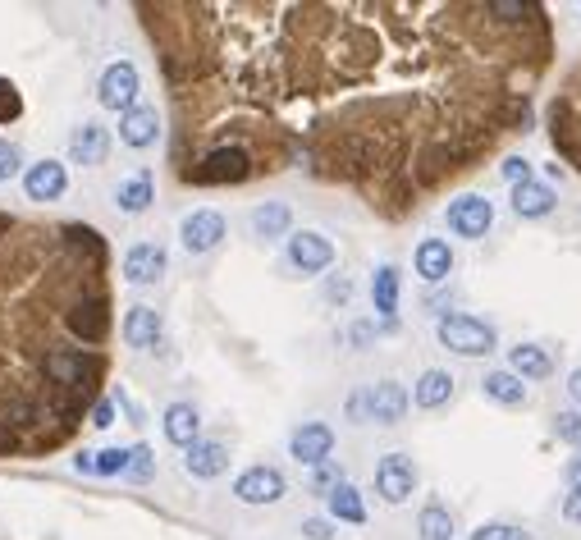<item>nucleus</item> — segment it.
<instances>
[{
  "mask_svg": "<svg viewBox=\"0 0 581 540\" xmlns=\"http://www.w3.org/2000/svg\"><path fill=\"white\" fill-rule=\"evenodd\" d=\"M138 14L183 184L298 165L385 220L527 133L554 65L536 0H161Z\"/></svg>",
  "mask_w": 581,
  "mask_h": 540,
  "instance_id": "f257e3e1",
  "label": "nucleus"
},
{
  "mask_svg": "<svg viewBox=\"0 0 581 540\" xmlns=\"http://www.w3.org/2000/svg\"><path fill=\"white\" fill-rule=\"evenodd\" d=\"M110 248L78 220L0 211V458H46L110 371Z\"/></svg>",
  "mask_w": 581,
  "mask_h": 540,
  "instance_id": "f03ea898",
  "label": "nucleus"
},
{
  "mask_svg": "<svg viewBox=\"0 0 581 540\" xmlns=\"http://www.w3.org/2000/svg\"><path fill=\"white\" fill-rule=\"evenodd\" d=\"M545 124L554 152L581 174V65H572L568 78L559 83V92H554V101L545 110Z\"/></svg>",
  "mask_w": 581,
  "mask_h": 540,
  "instance_id": "7ed1b4c3",
  "label": "nucleus"
},
{
  "mask_svg": "<svg viewBox=\"0 0 581 540\" xmlns=\"http://www.w3.org/2000/svg\"><path fill=\"white\" fill-rule=\"evenodd\" d=\"M435 339H440L449 353H458V357H490L499 348L495 325L481 321V316H472V312L440 316V321H435Z\"/></svg>",
  "mask_w": 581,
  "mask_h": 540,
  "instance_id": "20e7f679",
  "label": "nucleus"
},
{
  "mask_svg": "<svg viewBox=\"0 0 581 540\" xmlns=\"http://www.w3.org/2000/svg\"><path fill=\"white\" fill-rule=\"evenodd\" d=\"M444 220H449L453 238L476 243V238H485V234H490V225H495V202L481 197V193H463V197H453V202H449Z\"/></svg>",
  "mask_w": 581,
  "mask_h": 540,
  "instance_id": "39448f33",
  "label": "nucleus"
},
{
  "mask_svg": "<svg viewBox=\"0 0 581 540\" xmlns=\"http://www.w3.org/2000/svg\"><path fill=\"white\" fill-rule=\"evenodd\" d=\"M284 257L298 275H321V270L334 266V243L321 229H293L289 243H284Z\"/></svg>",
  "mask_w": 581,
  "mask_h": 540,
  "instance_id": "423d86ee",
  "label": "nucleus"
},
{
  "mask_svg": "<svg viewBox=\"0 0 581 540\" xmlns=\"http://www.w3.org/2000/svg\"><path fill=\"white\" fill-rule=\"evenodd\" d=\"M229 234L225 216L220 211H211V206H197V211H188L179 225V243L188 257H206V252H216L220 248V238Z\"/></svg>",
  "mask_w": 581,
  "mask_h": 540,
  "instance_id": "0eeeda50",
  "label": "nucleus"
},
{
  "mask_svg": "<svg viewBox=\"0 0 581 540\" xmlns=\"http://www.w3.org/2000/svg\"><path fill=\"white\" fill-rule=\"evenodd\" d=\"M138 92H142V78H138V65H133V60H115L97 83V101L106 110H119V115H129V110L138 106Z\"/></svg>",
  "mask_w": 581,
  "mask_h": 540,
  "instance_id": "6e6552de",
  "label": "nucleus"
},
{
  "mask_svg": "<svg viewBox=\"0 0 581 540\" xmlns=\"http://www.w3.org/2000/svg\"><path fill=\"white\" fill-rule=\"evenodd\" d=\"M417 490V463L408 454H385L376 463V495L385 504H408Z\"/></svg>",
  "mask_w": 581,
  "mask_h": 540,
  "instance_id": "1a4fd4ad",
  "label": "nucleus"
},
{
  "mask_svg": "<svg viewBox=\"0 0 581 540\" xmlns=\"http://www.w3.org/2000/svg\"><path fill=\"white\" fill-rule=\"evenodd\" d=\"M289 495V481H284L280 467H248V472L234 481V499L238 504H280V499Z\"/></svg>",
  "mask_w": 581,
  "mask_h": 540,
  "instance_id": "9d476101",
  "label": "nucleus"
},
{
  "mask_svg": "<svg viewBox=\"0 0 581 540\" xmlns=\"http://www.w3.org/2000/svg\"><path fill=\"white\" fill-rule=\"evenodd\" d=\"M362 399H366V422H376V426H399L403 412H408V403H412L408 389H403L399 380H380V385H366Z\"/></svg>",
  "mask_w": 581,
  "mask_h": 540,
  "instance_id": "9b49d317",
  "label": "nucleus"
},
{
  "mask_svg": "<svg viewBox=\"0 0 581 540\" xmlns=\"http://www.w3.org/2000/svg\"><path fill=\"white\" fill-rule=\"evenodd\" d=\"M289 454L298 458L302 467L330 463V454H334V426L330 422H302L298 431L289 435Z\"/></svg>",
  "mask_w": 581,
  "mask_h": 540,
  "instance_id": "f8f14e48",
  "label": "nucleus"
},
{
  "mask_svg": "<svg viewBox=\"0 0 581 540\" xmlns=\"http://www.w3.org/2000/svg\"><path fill=\"white\" fill-rule=\"evenodd\" d=\"M119 270H124V280H129V284H156L165 270H170V257H165L161 243L142 238V243H133V248L124 252Z\"/></svg>",
  "mask_w": 581,
  "mask_h": 540,
  "instance_id": "ddd939ff",
  "label": "nucleus"
},
{
  "mask_svg": "<svg viewBox=\"0 0 581 540\" xmlns=\"http://www.w3.org/2000/svg\"><path fill=\"white\" fill-rule=\"evenodd\" d=\"M106 156H110V129L106 124L87 119V124H78V129L69 133V161L74 165L97 170V165H106Z\"/></svg>",
  "mask_w": 581,
  "mask_h": 540,
  "instance_id": "4468645a",
  "label": "nucleus"
},
{
  "mask_svg": "<svg viewBox=\"0 0 581 540\" xmlns=\"http://www.w3.org/2000/svg\"><path fill=\"white\" fill-rule=\"evenodd\" d=\"M119 339L129 348H138V353H147V348H156L165 339V321H161V312L156 307H129L124 312V321H119Z\"/></svg>",
  "mask_w": 581,
  "mask_h": 540,
  "instance_id": "2eb2a0df",
  "label": "nucleus"
},
{
  "mask_svg": "<svg viewBox=\"0 0 581 540\" xmlns=\"http://www.w3.org/2000/svg\"><path fill=\"white\" fill-rule=\"evenodd\" d=\"M69 188V170L60 161H37L23 170V193H28V202H60Z\"/></svg>",
  "mask_w": 581,
  "mask_h": 540,
  "instance_id": "dca6fc26",
  "label": "nucleus"
},
{
  "mask_svg": "<svg viewBox=\"0 0 581 540\" xmlns=\"http://www.w3.org/2000/svg\"><path fill=\"white\" fill-rule=\"evenodd\" d=\"M161 115H156V106H133L129 115H119V142L124 147H133V152H147V147H156L161 142Z\"/></svg>",
  "mask_w": 581,
  "mask_h": 540,
  "instance_id": "f3484780",
  "label": "nucleus"
},
{
  "mask_svg": "<svg viewBox=\"0 0 581 540\" xmlns=\"http://www.w3.org/2000/svg\"><path fill=\"white\" fill-rule=\"evenodd\" d=\"M225 467H229L225 440H197L193 449H183V472L197 476V481H216Z\"/></svg>",
  "mask_w": 581,
  "mask_h": 540,
  "instance_id": "a211bd4d",
  "label": "nucleus"
},
{
  "mask_svg": "<svg viewBox=\"0 0 581 540\" xmlns=\"http://www.w3.org/2000/svg\"><path fill=\"white\" fill-rule=\"evenodd\" d=\"M412 266L426 284H444L453 275V248L444 238H421L417 252H412Z\"/></svg>",
  "mask_w": 581,
  "mask_h": 540,
  "instance_id": "6ab92c4d",
  "label": "nucleus"
},
{
  "mask_svg": "<svg viewBox=\"0 0 581 540\" xmlns=\"http://www.w3.org/2000/svg\"><path fill=\"white\" fill-rule=\"evenodd\" d=\"M151 202H156V174L151 170H133L129 179L115 184V206L124 216H142Z\"/></svg>",
  "mask_w": 581,
  "mask_h": 540,
  "instance_id": "aec40b11",
  "label": "nucleus"
},
{
  "mask_svg": "<svg viewBox=\"0 0 581 540\" xmlns=\"http://www.w3.org/2000/svg\"><path fill=\"white\" fill-rule=\"evenodd\" d=\"M399 266H380L376 275H371V303H376V316L380 321L389 325V330H394V325H399Z\"/></svg>",
  "mask_w": 581,
  "mask_h": 540,
  "instance_id": "412c9836",
  "label": "nucleus"
},
{
  "mask_svg": "<svg viewBox=\"0 0 581 540\" xmlns=\"http://www.w3.org/2000/svg\"><path fill=\"white\" fill-rule=\"evenodd\" d=\"M554 206H559V193L549 184H540V179L513 188V216H522V220H545V216H554Z\"/></svg>",
  "mask_w": 581,
  "mask_h": 540,
  "instance_id": "4be33fe9",
  "label": "nucleus"
},
{
  "mask_svg": "<svg viewBox=\"0 0 581 540\" xmlns=\"http://www.w3.org/2000/svg\"><path fill=\"white\" fill-rule=\"evenodd\" d=\"M165 440L179 444V449H193L197 440H202V417H197L193 403H170L165 408V422H161Z\"/></svg>",
  "mask_w": 581,
  "mask_h": 540,
  "instance_id": "5701e85b",
  "label": "nucleus"
},
{
  "mask_svg": "<svg viewBox=\"0 0 581 540\" xmlns=\"http://www.w3.org/2000/svg\"><path fill=\"white\" fill-rule=\"evenodd\" d=\"M508 371L522 380H549L554 376V353L540 344H513L508 348Z\"/></svg>",
  "mask_w": 581,
  "mask_h": 540,
  "instance_id": "b1692460",
  "label": "nucleus"
},
{
  "mask_svg": "<svg viewBox=\"0 0 581 540\" xmlns=\"http://www.w3.org/2000/svg\"><path fill=\"white\" fill-rule=\"evenodd\" d=\"M481 394L490 403H499V408H522L527 403V380L513 376V371H485Z\"/></svg>",
  "mask_w": 581,
  "mask_h": 540,
  "instance_id": "393cba45",
  "label": "nucleus"
},
{
  "mask_svg": "<svg viewBox=\"0 0 581 540\" xmlns=\"http://www.w3.org/2000/svg\"><path fill=\"white\" fill-rule=\"evenodd\" d=\"M248 225H252L257 238H289L293 211H289V202H257L252 206V216H248Z\"/></svg>",
  "mask_w": 581,
  "mask_h": 540,
  "instance_id": "a878e982",
  "label": "nucleus"
},
{
  "mask_svg": "<svg viewBox=\"0 0 581 540\" xmlns=\"http://www.w3.org/2000/svg\"><path fill=\"white\" fill-rule=\"evenodd\" d=\"M449 399H453V376H449V371H440V367L421 371L417 389H412V403H417L421 412H435V408H444Z\"/></svg>",
  "mask_w": 581,
  "mask_h": 540,
  "instance_id": "bb28decb",
  "label": "nucleus"
},
{
  "mask_svg": "<svg viewBox=\"0 0 581 540\" xmlns=\"http://www.w3.org/2000/svg\"><path fill=\"white\" fill-rule=\"evenodd\" d=\"M325 504H330V518H334V522H353V527H362V522H366V504H362V495H357V490L348 486V481H344L339 490H334V495L325 499Z\"/></svg>",
  "mask_w": 581,
  "mask_h": 540,
  "instance_id": "cd10ccee",
  "label": "nucleus"
},
{
  "mask_svg": "<svg viewBox=\"0 0 581 540\" xmlns=\"http://www.w3.org/2000/svg\"><path fill=\"white\" fill-rule=\"evenodd\" d=\"M417 531L421 540H453V513L444 504H426L417 513Z\"/></svg>",
  "mask_w": 581,
  "mask_h": 540,
  "instance_id": "c85d7f7f",
  "label": "nucleus"
},
{
  "mask_svg": "<svg viewBox=\"0 0 581 540\" xmlns=\"http://www.w3.org/2000/svg\"><path fill=\"white\" fill-rule=\"evenodd\" d=\"M472 540H536L531 531H522L517 522H481L472 531Z\"/></svg>",
  "mask_w": 581,
  "mask_h": 540,
  "instance_id": "c756f323",
  "label": "nucleus"
},
{
  "mask_svg": "<svg viewBox=\"0 0 581 540\" xmlns=\"http://www.w3.org/2000/svg\"><path fill=\"white\" fill-rule=\"evenodd\" d=\"M23 115V97H19V87L10 83V78L0 74V129L5 124H14V119Z\"/></svg>",
  "mask_w": 581,
  "mask_h": 540,
  "instance_id": "7c9ffc66",
  "label": "nucleus"
},
{
  "mask_svg": "<svg viewBox=\"0 0 581 540\" xmlns=\"http://www.w3.org/2000/svg\"><path fill=\"white\" fill-rule=\"evenodd\" d=\"M339 486H344V472H339V463H334V458H330V463H321V467H312V490H316V495L330 499Z\"/></svg>",
  "mask_w": 581,
  "mask_h": 540,
  "instance_id": "2f4dec72",
  "label": "nucleus"
},
{
  "mask_svg": "<svg viewBox=\"0 0 581 540\" xmlns=\"http://www.w3.org/2000/svg\"><path fill=\"white\" fill-rule=\"evenodd\" d=\"M554 435H559L563 444H572V449H581V412L577 408L554 412Z\"/></svg>",
  "mask_w": 581,
  "mask_h": 540,
  "instance_id": "473e14b6",
  "label": "nucleus"
},
{
  "mask_svg": "<svg viewBox=\"0 0 581 540\" xmlns=\"http://www.w3.org/2000/svg\"><path fill=\"white\" fill-rule=\"evenodd\" d=\"M133 449H101L97 454V476H129Z\"/></svg>",
  "mask_w": 581,
  "mask_h": 540,
  "instance_id": "72a5a7b5",
  "label": "nucleus"
},
{
  "mask_svg": "<svg viewBox=\"0 0 581 540\" xmlns=\"http://www.w3.org/2000/svg\"><path fill=\"white\" fill-rule=\"evenodd\" d=\"M14 174H23V152H19V142L0 138V184H10Z\"/></svg>",
  "mask_w": 581,
  "mask_h": 540,
  "instance_id": "f704fd0d",
  "label": "nucleus"
},
{
  "mask_svg": "<svg viewBox=\"0 0 581 540\" xmlns=\"http://www.w3.org/2000/svg\"><path fill=\"white\" fill-rule=\"evenodd\" d=\"M129 476H133V481H151V476H156V458H151V449H147V444H133Z\"/></svg>",
  "mask_w": 581,
  "mask_h": 540,
  "instance_id": "c9c22d12",
  "label": "nucleus"
},
{
  "mask_svg": "<svg viewBox=\"0 0 581 540\" xmlns=\"http://www.w3.org/2000/svg\"><path fill=\"white\" fill-rule=\"evenodd\" d=\"M499 174H504L508 184H531V161H522V156H504V165H499Z\"/></svg>",
  "mask_w": 581,
  "mask_h": 540,
  "instance_id": "e433bc0d",
  "label": "nucleus"
},
{
  "mask_svg": "<svg viewBox=\"0 0 581 540\" xmlns=\"http://www.w3.org/2000/svg\"><path fill=\"white\" fill-rule=\"evenodd\" d=\"M87 422L97 426V431H110V426H115V399H110V394H106V399H101L97 408L87 412Z\"/></svg>",
  "mask_w": 581,
  "mask_h": 540,
  "instance_id": "4c0bfd02",
  "label": "nucleus"
},
{
  "mask_svg": "<svg viewBox=\"0 0 581 540\" xmlns=\"http://www.w3.org/2000/svg\"><path fill=\"white\" fill-rule=\"evenodd\" d=\"M563 518L581 522V486H568V495H563Z\"/></svg>",
  "mask_w": 581,
  "mask_h": 540,
  "instance_id": "58836bf2",
  "label": "nucleus"
},
{
  "mask_svg": "<svg viewBox=\"0 0 581 540\" xmlns=\"http://www.w3.org/2000/svg\"><path fill=\"white\" fill-rule=\"evenodd\" d=\"M302 531H307V540H330V536H334V531H330V522H321V518L302 522Z\"/></svg>",
  "mask_w": 581,
  "mask_h": 540,
  "instance_id": "ea45409f",
  "label": "nucleus"
},
{
  "mask_svg": "<svg viewBox=\"0 0 581 540\" xmlns=\"http://www.w3.org/2000/svg\"><path fill=\"white\" fill-rule=\"evenodd\" d=\"M563 481H568V486H581V454L572 458L568 467H563Z\"/></svg>",
  "mask_w": 581,
  "mask_h": 540,
  "instance_id": "a19ab883",
  "label": "nucleus"
},
{
  "mask_svg": "<svg viewBox=\"0 0 581 540\" xmlns=\"http://www.w3.org/2000/svg\"><path fill=\"white\" fill-rule=\"evenodd\" d=\"M568 394H572V403H577V408H581V367L568 376Z\"/></svg>",
  "mask_w": 581,
  "mask_h": 540,
  "instance_id": "79ce46f5",
  "label": "nucleus"
}]
</instances>
